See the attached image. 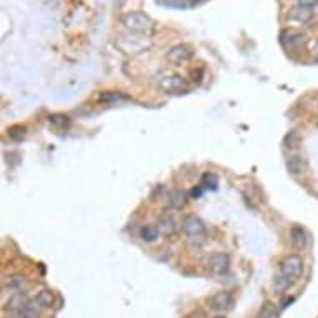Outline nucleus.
<instances>
[{
    "label": "nucleus",
    "mask_w": 318,
    "mask_h": 318,
    "mask_svg": "<svg viewBox=\"0 0 318 318\" xmlns=\"http://www.w3.org/2000/svg\"><path fill=\"white\" fill-rule=\"evenodd\" d=\"M302 273H303V260L298 257V255H288V257L283 258L282 263H280L278 275L288 278L292 283L297 282V280L302 277Z\"/></svg>",
    "instance_id": "obj_1"
},
{
    "label": "nucleus",
    "mask_w": 318,
    "mask_h": 318,
    "mask_svg": "<svg viewBox=\"0 0 318 318\" xmlns=\"http://www.w3.org/2000/svg\"><path fill=\"white\" fill-rule=\"evenodd\" d=\"M123 25L134 32L154 30V20L144 12H130L127 15H123Z\"/></svg>",
    "instance_id": "obj_2"
},
{
    "label": "nucleus",
    "mask_w": 318,
    "mask_h": 318,
    "mask_svg": "<svg viewBox=\"0 0 318 318\" xmlns=\"http://www.w3.org/2000/svg\"><path fill=\"white\" fill-rule=\"evenodd\" d=\"M183 232L192 238H198L205 234V224L202 222V218H198L197 215H187L183 218Z\"/></svg>",
    "instance_id": "obj_3"
},
{
    "label": "nucleus",
    "mask_w": 318,
    "mask_h": 318,
    "mask_svg": "<svg viewBox=\"0 0 318 318\" xmlns=\"http://www.w3.org/2000/svg\"><path fill=\"white\" fill-rule=\"evenodd\" d=\"M192 55H193V52H192L190 47H187V45H175V47H172V49L168 50L167 60L170 62V64H173V65H183V64H187L190 59H192Z\"/></svg>",
    "instance_id": "obj_4"
},
{
    "label": "nucleus",
    "mask_w": 318,
    "mask_h": 318,
    "mask_svg": "<svg viewBox=\"0 0 318 318\" xmlns=\"http://www.w3.org/2000/svg\"><path fill=\"white\" fill-rule=\"evenodd\" d=\"M160 88L167 93H178L187 90V80L180 75H168L160 80Z\"/></svg>",
    "instance_id": "obj_5"
},
{
    "label": "nucleus",
    "mask_w": 318,
    "mask_h": 318,
    "mask_svg": "<svg viewBox=\"0 0 318 318\" xmlns=\"http://www.w3.org/2000/svg\"><path fill=\"white\" fill-rule=\"evenodd\" d=\"M210 305H212L213 310H217V312L230 310V308L234 307V297H232L230 292L220 290L210 298Z\"/></svg>",
    "instance_id": "obj_6"
},
{
    "label": "nucleus",
    "mask_w": 318,
    "mask_h": 318,
    "mask_svg": "<svg viewBox=\"0 0 318 318\" xmlns=\"http://www.w3.org/2000/svg\"><path fill=\"white\" fill-rule=\"evenodd\" d=\"M208 265H210V270L215 275H224L229 272L230 268V258L227 253L217 251V253H213L210 260H208Z\"/></svg>",
    "instance_id": "obj_7"
},
{
    "label": "nucleus",
    "mask_w": 318,
    "mask_h": 318,
    "mask_svg": "<svg viewBox=\"0 0 318 318\" xmlns=\"http://www.w3.org/2000/svg\"><path fill=\"white\" fill-rule=\"evenodd\" d=\"M40 310L42 308L39 307V303L35 302V298H32V300H27L18 308L17 315L18 318H40Z\"/></svg>",
    "instance_id": "obj_8"
},
{
    "label": "nucleus",
    "mask_w": 318,
    "mask_h": 318,
    "mask_svg": "<svg viewBox=\"0 0 318 318\" xmlns=\"http://www.w3.org/2000/svg\"><path fill=\"white\" fill-rule=\"evenodd\" d=\"M280 39H282V44H283V45L298 47V45H303V44H305V39H307V37L303 35L302 32H297V30H285V32H282Z\"/></svg>",
    "instance_id": "obj_9"
},
{
    "label": "nucleus",
    "mask_w": 318,
    "mask_h": 318,
    "mask_svg": "<svg viewBox=\"0 0 318 318\" xmlns=\"http://www.w3.org/2000/svg\"><path fill=\"white\" fill-rule=\"evenodd\" d=\"M187 203V193L182 190H172L167 197V208L170 210H180Z\"/></svg>",
    "instance_id": "obj_10"
},
{
    "label": "nucleus",
    "mask_w": 318,
    "mask_h": 318,
    "mask_svg": "<svg viewBox=\"0 0 318 318\" xmlns=\"http://www.w3.org/2000/svg\"><path fill=\"white\" fill-rule=\"evenodd\" d=\"M313 10L312 8H308V7H302V5H297V7H293L290 8V12H288V17L292 18V20H295V22H300V23H307V22H310L312 18H313Z\"/></svg>",
    "instance_id": "obj_11"
},
{
    "label": "nucleus",
    "mask_w": 318,
    "mask_h": 318,
    "mask_svg": "<svg viewBox=\"0 0 318 318\" xmlns=\"http://www.w3.org/2000/svg\"><path fill=\"white\" fill-rule=\"evenodd\" d=\"M307 168V162L305 159L300 155H290L287 159V170L290 172L292 175H300L305 172Z\"/></svg>",
    "instance_id": "obj_12"
},
{
    "label": "nucleus",
    "mask_w": 318,
    "mask_h": 318,
    "mask_svg": "<svg viewBox=\"0 0 318 318\" xmlns=\"http://www.w3.org/2000/svg\"><path fill=\"white\" fill-rule=\"evenodd\" d=\"M159 230H160V234H163L165 237L175 235V232H177V224H175V220L170 215H165L160 218Z\"/></svg>",
    "instance_id": "obj_13"
},
{
    "label": "nucleus",
    "mask_w": 318,
    "mask_h": 318,
    "mask_svg": "<svg viewBox=\"0 0 318 318\" xmlns=\"http://www.w3.org/2000/svg\"><path fill=\"white\" fill-rule=\"evenodd\" d=\"M35 302L39 303L40 308H50L52 305H54V302H55L54 292L49 290V288H44V290H40L39 293H37Z\"/></svg>",
    "instance_id": "obj_14"
},
{
    "label": "nucleus",
    "mask_w": 318,
    "mask_h": 318,
    "mask_svg": "<svg viewBox=\"0 0 318 318\" xmlns=\"http://www.w3.org/2000/svg\"><path fill=\"white\" fill-rule=\"evenodd\" d=\"M290 240L293 246H297V248H303V246L307 245V232L300 229V227H293L292 232H290Z\"/></svg>",
    "instance_id": "obj_15"
},
{
    "label": "nucleus",
    "mask_w": 318,
    "mask_h": 318,
    "mask_svg": "<svg viewBox=\"0 0 318 318\" xmlns=\"http://www.w3.org/2000/svg\"><path fill=\"white\" fill-rule=\"evenodd\" d=\"M100 100L105 103H120V102H129L130 97L122 92H103L100 95Z\"/></svg>",
    "instance_id": "obj_16"
},
{
    "label": "nucleus",
    "mask_w": 318,
    "mask_h": 318,
    "mask_svg": "<svg viewBox=\"0 0 318 318\" xmlns=\"http://www.w3.org/2000/svg\"><path fill=\"white\" fill-rule=\"evenodd\" d=\"M159 235H160V230H159V227H155V225H145L140 232L142 240L149 241V243L155 241L157 238H159Z\"/></svg>",
    "instance_id": "obj_17"
},
{
    "label": "nucleus",
    "mask_w": 318,
    "mask_h": 318,
    "mask_svg": "<svg viewBox=\"0 0 318 318\" xmlns=\"http://www.w3.org/2000/svg\"><path fill=\"white\" fill-rule=\"evenodd\" d=\"M302 144V137L298 132H290V134H287L285 137V147L287 149H297V147H300Z\"/></svg>",
    "instance_id": "obj_18"
},
{
    "label": "nucleus",
    "mask_w": 318,
    "mask_h": 318,
    "mask_svg": "<svg viewBox=\"0 0 318 318\" xmlns=\"http://www.w3.org/2000/svg\"><path fill=\"white\" fill-rule=\"evenodd\" d=\"M255 318H278L277 308H275V305H272V303H265Z\"/></svg>",
    "instance_id": "obj_19"
},
{
    "label": "nucleus",
    "mask_w": 318,
    "mask_h": 318,
    "mask_svg": "<svg viewBox=\"0 0 318 318\" xmlns=\"http://www.w3.org/2000/svg\"><path fill=\"white\" fill-rule=\"evenodd\" d=\"M5 283L10 290H20L23 287V283H25V278H23L22 275H12V277H8L5 280Z\"/></svg>",
    "instance_id": "obj_20"
},
{
    "label": "nucleus",
    "mask_w": 318,
    "mask_h": 318,
    "mask_svg": "<svg viewBox=\"0 0 318 318\" xmlns=\"http://www.w3.org/2000/svg\"><path fill=\"white\" fill-rule=\"evenodd\" d=\"M292 285L293 283L290 282V280L282 277V275H277L275 280H273V287H275V290H277V292H285L287 288H290Z\"/></svg>",
    "instance_id": "obj_21"
},
{
    "label": "nucleus",
    "mask_w": 318,
    "mask_h": 318,
    "mask_svg": "<svg viewBox=\"0 0 318 318\" xmlns=\"http://www.w3.org/2000/svg\"><path fill=\"white\" fill-rule=\"evenodd\" d=\"M49 122L55 127H67L70 123V118L67 115H62V113H54L49 117Z\"/></svg>",
    "instance_id": "obj_22"
},
{
    "label": "nucleus",
    "mask_w": 318,
    "mask_h": 318,
    "mask_svg": "<svg viewBox=\"0 0 318 318\" xmlns=\"http://www.w3.org/2000/svg\"><path fill=\"white\" fill-rule=\"evenodd\" d=\"M217 185H218L217 175H213V173H205V175H203V178H202V187H203V188H212V190H215Z\"/></svg>",
    "instance_id": "obj_23"
},
{
    "label": "nucleus",
    "mask_w": 318,
    "mask_h": 318,
    "mask_svg": "<svg viewBox=\"0 0 318 318\" xmlns=\"http://www.w3.org/2000/svg\"><path fill=\"white\" fill-rule=\"evenodd\" d=\"M8 137H10L12 140H22L23 137H25V127H20V125H15V127H10L8 129Z\"/></svg>",
    "instance_id": "obj_24"
},
{
    "label": "nucleus",
    "mask_w": 318,
    "mask_h": 318,
    "mask_svg": "<svg viewBox=\"0 0 318 318\" xmlns=\"http://www.w3.org/2000/svg\"><path fill=\"white\" fill-rule=\"evenodd\" d=\"M298 5L312 8V7H315V5H318V0H298Z\"/></svg>",
    "instance_id": "obj_25"
},
{
    "label": "nucleus",
    "mask_w": 318,
    "mask_h": 318,
    "mask_svg": "<svg viewBox=\"0 0 318 318\" xmlns=\"http://www.w3.org/2000/svg\"><path fill=\"white\" fill-rule=\"evenodd\" d=\"M185 318H207V315H205V312H202V310H193L192 313H188Z\"/></svg>",
    "instance_id": "obj_26"
},
{
    "label": "nucleus",
    "mask_w": 318,
    "mask_h": 318,
    "mask_svg": "<svg viewBox=\"0 0 318 318\" xmlns=\"http://www.w3.org/2000/svg\"><path fill=\"white\" fill-rule=\"evenodd\" d=\"M202 193H203V187H198V188H193V190H192V197H193V198L202 197Z\"/></svg>",
    "instance_id": "obj_27"
},
{
    "label": "nucleus",
    "mask_w": 318,
    "mask_h": 318,
    "mask_svg": "<svg viewBox=\"0 0 318 318\" xmlns=\"http://www.w3.org/2000/svg\"><path fill=\"white\" fill-rule=\"evenodd\" d=\"M313 55H315L317 57V59H318V40H315V42H313Z\"/></svg>",
    "instance_id": "obj_28"
},
{
    "label": "nucleus",
    "mask_w": 318,
    "mask_h": 318,
    "mask_svg": "<svg viewBox=\"0 0 318 318\" xmlns=\"http://www.w3.org/2000/svg\"><path fill=\"white\" fill-rule=\"evenodd\" d=\"M217 318H225V317H217Z\"/></svg>",
    "instance_id": "obj_29"
}]
</instances>
